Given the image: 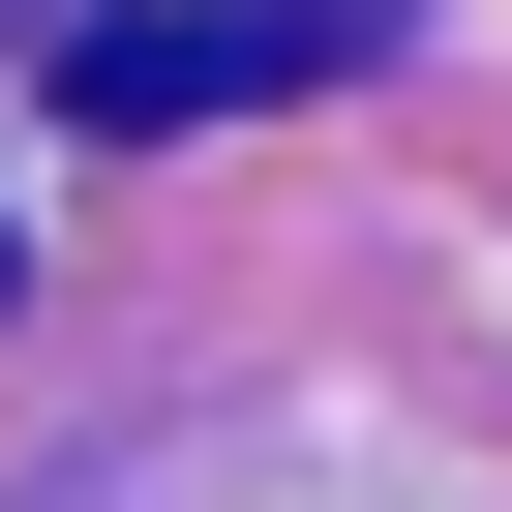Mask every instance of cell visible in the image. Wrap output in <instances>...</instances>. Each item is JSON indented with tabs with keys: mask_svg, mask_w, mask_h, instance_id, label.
<instances>
[{
	"mask_svg": "<svg viewBox=\"0 0 512 512\" xmlns=\"http://www.w3.org/2000/svg\"><path fill=\"white\" fill-rule=\"evenodd\" d=\"M362 31H392V0H91V31H61V121H91V151L302 121V91H362Z\"/></svg>",
	"mask_w": 512,
	"mask_h": 512,
	"instance_id": "cell-1",
	"label": "cell"
},
{
	"mask_svg": "<svg viewBox=\"0 0 512 512\" xmlns=\"http://www.w3.org/2000/svg\"><path fill=\"white\" fill-rule=\"evenodd\" d=\"M0 302H31V241H0Z\"/></svg>",
	"mask_w": 512,
	"mask_h": 512,
	"instance_id": "cell-2",
	"label": "cell"
}]
</instances>
